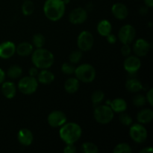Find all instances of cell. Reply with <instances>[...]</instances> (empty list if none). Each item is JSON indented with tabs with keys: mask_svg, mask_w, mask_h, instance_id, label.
Here are the masks:
<instances>
[{
	"mask_svg": "<svg viewBox=\"0 0 153 153\" xmlns=\"http://www.w3.org/2000/svg\"><path fill=\"white\" fill-rule=\"evenodd\" d=\"M16 53V45L11 41L3 42L0 44V58L9 59Z\"/></svg>",
	"mask_w": 153,
	"mask_h": 153,
	"instance_id": "14",
	"label": "cell"
},
{
	"mask_svg": "<svg viewBox=\"0 0 153 153\" xmlns=\"http://www.w3.org/2000/svg\"><path fill=\"white\" fill-rule=\"evenodd\" d=\"M146 102L149 104L150 106H153V89L150 88L149 91H147L146 95Z\"/></svg>",
	"mask_w": 153,
	"mask_h": 153,
	"instance_id": "36",
	"label": "cell"
},
{
	"mask_svg": "<svg viewBox=\"0 0 153 153\" xmlns=\"http://www.w3.org/2000/svg\"><path fill=\"white\" fill-rule=\"evenodd\" d=\"M141 67V61L137 56H127L123 63V67L126 71L130 75L136 74Z\"/></svg>",
	"mask_w": 153,
	"mask_h": 153,
	"instance_id": "11",
	"label": "cell"
},
{
	"mask_svg": "<svg viewBox=\"0 0 153 153\" xmlns=\"http://www.w3.org/2000/svg\"><path fill=\"white\" fill-rule=\"evenodd\" d=\"M126 88L131 93H138L143 89V85L137 78L131 77L126 82Z\"/></svg>",
	"mask_w": 153,
	"mask_h": 153,
	"instance_id": "21",
	"label": "cell"
},
{
	"mask_svg": "<svg viewBox=\"0 0 153 153\" xmlns=\"http://www.w3.org/2000/svg\"><path fill=\"white\" fill-rule=\"evenodd\" d=\"M36 79L39 83L43 85H49L55 80V75L48 69H43L39 72Z\"/></svg>",
	"mask_w": 153,
	"mask_h": 153,
	"instance_id": "17",
	"label": "cell"
},
{
	"mask_svg": "<svg viewBox=\"0 0 153 153\" xmlns=\"http://www.w3.org/2000/svg\"><path fill=\"white\" fill-rule=\"evenodd\" d=\"M39 82L37 79L32 76H24L19 81L17 88L24 95H31L36 92L38 88Z\"/></svg>",
	"mask_w": 153,
	"mask_h": 153,
	"instance_id": "6",
	"label": "cell"
},
{
	"mask_svg": "<svg viewBox=\"0 0 153 153\" xmlns=\"http://www.w3.org/2000/svg\"><path fill=\"white\" fill-rule=\"evenodd\" d=\"M22 74V67L19 65H12L7 70V76L11 79H16L20 77Z\"/></svg>",
	"mask_w": 153,
	"mask_h": 153,
	"instance_id": "25",
	"label": "cell"
},
{
	"mask_svg": "<svg viewBox=\"0 0 153 153\" xmlns=\"http://www.w3.org/2000/svg\"><path fill=\"white\" fill-rule=\"evenodd\" d=\"M82 55H83V54L81 50H79H79H74L69 55V61L73 64H78L82 60Z\"/></svg>",
	"mask_w": 153,
	"mask_h": 153,
	"instance_id": "31",
	"label": "cell"
},
{
	"mask_svg": "<svg viewBox=\"0 0 153 153\" xmlns=\"http://www.w3.org/2000/svg\"><path fill=\"white\" fill-rule=\"evenodd\" d=\"M17 139L19 143L24 146H28L33 143L34 135L31 130L28 128H21L17 134Z\"/></svg>",
	"mask_w": 153,
	"mask_h": 153,
	"instance_id": "15",
	"label": "cell"
},
{
	"mask_svg": "<svg viewBox=\"0 0 153 153\" xmlns=\"http://www.w3.org/2000/svg\"><path fill=\"white\" fill-rule=\"evenodd\" d=\"M121 54H122L123 56L127 57L128 55H130L131 52V49L130 47L129 44H123V46L121 47L120 49Z\"/></svg>",
	"mask_w": 153,
	"mask_h": 153,
	"instance_id": "35",
	"label": "cell"
},
{
	"mask_svg": "<svg viewBox=\"0 0 153 153\" xmlns=\"http://www.w3.org/2000/svg\"><path fill=\"white\" fill-rule=\"evenodd\" d=\"M104 99V92L102 91H100V90H97V91H95L94 92H93L92 95H91V101H92V103L95 106L100 105L103 101Z\"/></svg>",
	"mask_w": 153,
	"mask_h": 153,
	"instance_id": "29",
	"label": "cell"
},
{
	"mask_svg": "<svg viewBox=\"0 0 153 153\" xmlns=\"http://www.w3.org/2000/svg\"><path fill=\"white\" fill-rule=\"evenodd\" d=\"M88 19V11L83 7H76L72 10L69 15V20L72 24L80 25Z\"/></svg>",
	"mask_w": 153,
	"mask_h": 153,
	"instance_id": "12",
	"label": "cell"
},
{
	"mask_svg": "<svg viewBox=\"0 0 153 153\" xmlns=\"http://www.w3.org/2000/svg\"><path fill=\"white\" fill-rule=\"evenodd\" d=\"M151 49V44L146 40L140 38L135 41L133 46V52L137 57L146 56Z\"/></svg>",
	"mask_w": 153,
	"mask_h": 153,
	"instance_id": "13",
	"label": "cell"
},
{
	"mask_svg": "<svg viewBox=\"0 0 153 153\" xmlns=\"http://www.w3.org/2000/svg\"><path fill=\"white\" fill-rule=\"evenodd\" d=\"M94 43V37L88 31H83L79 34L77 45L79 50L82 52H88L92 49Z\"/></svg>",
	"mask_w": 153,
	"mask_h": 153,
	"instance_id": "8",
	"label": "cell"
},
{
	"mask_svg": "<svg viewBox=\"0 0 153 153\" xmlns=\"http://www.w3.org/2000/svg\"><path fill=\"white\" fill-rule=\"evenodd\" d=\"M1 93L5 98L13 99L16 94V86L13 82H5L1 84Z\"/></svg>",
	"mask_w": 153,
	"mask_h": 153,
	"instance_id": "18",
	"label": "cell"
},
{
	"mask_svg": "<svg viewBox=\"0 0 153 153\" xmlns=\"http://www.w3.org/2000/svg\"><path fill=\"white\" fill-rule=\"evenodd\" d=\"M132 149L131 146L126 143H118L114 148V153H131Z\"/></svg>",
	"mask_w": 153,
	"mask_h": 153,
	"instance_id": "30",
	"label": "cell"
},
{
	"mask_svg": "<svg viewBox=\"0 0 153 153\" xmlns=\"http://www.w3.org/2000/svg\"><path fill=\"white\" fill-rule=\"evenodd\" d=\"M31 62L40 70L49 69L55 62L53 53L44 48H38L31 53Z\"/></svg>",
	"mask_w": 153,
	"mask_h": 153,
	"instance_id": "3",
	"label": "cell"
},
{
	"mask_svg": "<svg viewBox=\"0 0 153 153\" xmlns=\"http://www.w3.org/2000/svg\"><path fill=\"white\" fill-rule=\"evenodd\" d=\"M80 87V82L76 77H71L67 79L64 83V89L66 92L70 94L77 92Z\"/></svg>",
	"mask_w": 153,
	"mask_h": 153,
	"instance_id": "23",
	"label": "cell"
},
{
	"mask_svg": "<svg viewBox=\"0 0 153 153\" xmlns=\"http://www.w3.org/2000/svg\"><path fill=\"white\" fill-rule=\"evenodd\" d=\"M81 149L84 153H97L99 148L95 143L92 142H85L82 144Z\"/></svg>",
	"mask_w": 153,
	"mask_h": 153,
	"instance_id": "27",
	"label": "cell"
},
{
	"mask_svg": "<svg viewBox=\"0 0 153 153\" xmlns=\"http://www.w3.org/2000/svg\"><path fill=\"white\" fill-rule=\"evenodd\" d=\"M46 43V38L44 36L40 33H37L34 34L32 37V43L33 46L38 49V48H42L44 46Z\"/></svg>",
	"mask_w": 153,
	"mask_h": 153,
	"instance_id": "28",
	"label": "cell"
},
{
	"mask_svg": "<svg viewBox=\"0 0 153 153\" xmlns=\"http://www.w3.org/2000/svg\"><path fill=\"white\" fill-rule=\"evenodd\" d=\"M63 1H64V4H68V3H70V0H63Z\"/></svg>",
	"mask_w": 153,
	"mask_h": 153,
	"instance_id": "44",
	"label": "cell"
},
{
	"mask_svg": "<svg viewBox=\"0 0 153 153\" xmlns=\"http://www.w3.org/2000/svg\"><path fill=\"white\" fill-rule=\"evenodd\" d=\"M119 119L121 124L126 126H130L133 123V120L129 114H128L124 113V112L120 113Z\"/></svg>",
	"mask_w": 153,
	"mask_h": 153,
	"instance_id": "33",
	"label": "cell"
},
{
	"mask_svg": "<svg viewBox=\"0 0 153 153\" xmlns=\"http://www.w3.org/2000/svg\"><path fill=\"white\" fill-rule=\"evenodd\" d=\"M110 107L113 110L114 112L116 113H123L126 111L127 107V102L123 98H116L111 101L110 102Z\"/></svg>",
	"mask_w": 153,
	"mask_h": 153,
	"instance_id": "19",
	"label": "cell"
},
{
	"mask_svg": "<svg viewBox=\"0 0 153 153\" xmlns=\"http://www.w3.org/2000/svg\"><path fill=\"white\" fill-rule=\"evenodd\" d=\"M34 49L31 43L28 42H22L16 46V52L17 55L22 57H26L31 55Z\"/></svg>",
	"mask_w": 153,
	"mask_h": 153,
	"instance_id": "22",
	"label": "cell"
},
{
	"mask_svg": "<svg viewBox=\"0 0 153 153\" xmlns=\"http://www.w3.org/2000/svg\"><path fill=\"white\" fill-rule=\"evenodd\" d=\"M106 38H107L108 43H110V44H114L116 43L117 38V36L114 34H109L108 35L106 36Z\"/></svg>",
	"mask_w": 153,
	"mask_h": 153,
	"instance_id": "38",
	"label": "cell"
},
{
	"mask_svg": "<svg viewBox=\"0 0 153 153\" xmlns=\"http://www.w3.org/2000/svg\"><path fill=\"white\" fill-rule=\"evenodd\" d=\"M82 127L76 123H65L59 130V136L66 144H74L81 138Z\"/></svg>",
	"mask_w": 153,
	"mask_h": 153,
	"instance_id": "1",
	"label": "cell"
},
{
	"mask_svg": "<svg viewBox=\"0 0 153 153\" xmlns=\"http://www.w3.org/2000/svg\"><path fill=\"white\" fill-rule=\"evenodd\" d=\"M23 1H25V0H23Z\"/></svg>",
	"mask_w": 153,
	"mask_h": 153,
	"instance_id": "45",
	"label": "cell"
},
{
	"mask_svg": "<svg viewBox=\"0 0 153 153\" xmlns=\"http://www.w3.org/2000/svg\"><path fill=\"white\" fill-rule=\"evenodd\" d=\"M75 70H76V67L73 66V64H70V63H64L61 66V71L66 75L74 74Z\"/></svg>",
	"mask_w": 153,
	"mask_h": 153,
	"instance_id": "34",
	"label": "cell"
},
{
	"mask_svg": "<svg viewBox=\"0 0 153 153\" xmlns=\"http://www.w3.org/2000/svg\"><path fill=\"white\" fill-rule=\"evenodd\" d=\"M34 11V4L31 0H25L22 4V12L25 16H30Z\"/></svg>",
	"mask_w": 153,
	"mask_h": 153,
	"instance_id": "26",
	"label": "cell"
},
{
	"mask_svg": "<svg viewBox=\"0 0 153 153\" xmlns=\"http://www.w3.org/2000/svg\"><path fill=\"white\" fill-rule=\"evenodd\" d=\"M111 13L116 19L123 20L128 15V10L125 4L121 2L115 3L111 7Z\"/></svg>",
	"mask_w": 153,
	"mask_h": 153,
	"instance_id": "16",
	"label": "cell"
},
{
	"mask_svg": "<svg viewBox=\"0 0 153 153\" xmlns=\"http://www.w3.org/2000/svg\"><path fill=\"white\" fill-rule=\"evenodd\" d=\"M97 32L102 37H106L112 31V25L108 19H102L100 21L97 26Z\"/></svg>",
	"mask_w": 153,
	"mask_h": 153,
	"instance_id": "24",
	"label": "cell"
},
{
	"mask_svg": "<svg viewBox=\"0 0 153 153\" xmlns=\"http://www.w3.org/2000/svg\"><path fill=\"white\" fill-rule=\"evenodd\" d=\"M4 79H5V73L2 69L0 68V85L4 82Z\"/></svg>",
	"mask_w": 153,
	"mask_h": 153,
	"instance_id": "40",
	"label": "cell"
},
{
	"mask_svg": "<svg viewBox=\"0 0 153 153\" xmlns=\"http://www.w3.org/2000/svg\"><path fill=\"white\" fill-rule=\"evenodd\" d=\"M153 152V149L151 146H148V147H145L143 149H140V153H151Z\"/></svg>",
	"mask_w": 153,
	"mask_h": 153,
	"instance_id": "41",
	"label": "cell"
},
{
	"mask_svg": "<svg viewBox=\"0 0 153 153\" xmlns=\"http://www.w3.org/2000/svg\"><path fill=\"white\" fill-rule=\"evenodd\" d=\"M145 5L147 7H153V0H143Z\"/></svg>",
	"mask_w": 153,
	"mask_h": 153,
	"instance_id": "43",
	"label": "cell"
},
{
	"mask_svg": "<svg viewBox=\"0 0 153 153\" xmlns=\"http://www.w3.org/2000/svg\"><path fill=\"white\" fill-rule=\"evenodd\" d=\"M74 74L79 82L83 83H91L96 79L97 72L91 64H82L76 67Z\"/></svg>",
	"mask_w": 153,
	"mask_h": 153,
	"instance_id": "5",
	"label": "cell"
},
{
	"mask_svg": "<svg viewBox=\"0 0 153 153\" xmlns=\"http://www.w3.org/2000/svg\"><path fill=\"white\" fill-rule=\"evenodd\" d=\"M94 117L98 123L106 125L113 120L114 112L108 105H98L94 108Z\"/></svg>",
	"mask_w": 153,
	"mask_h": 153,
	"instance_id": "4",
	"label": "cell"
},
{
	"mask_svg": "<svg viewBox=\"0 0 153 153\" xmlns=\"http://www.w3.org/2000/svg\"><path fill=\"white\" fill-rule=\"evenodd\" d=\"M136 37V30L131 25L126 24L120 28L118 32V40L123 44H130Z\"/></svg>",
	"mask_w": 153,
	"mask_h": 153,
	"instance_id": "9",
	"label": "cell"
},
{
	"mask_svg": "<svg viewBox=\"0 0 153 153\" xmlns=\"http://www.w3.org/2000/svg\"><path fill=\"white\" fill-rule=\"evenodd\" d=\"M39 69L37 68L36 67H31L29 70V71H28V75H29L30 76H32V77H37V74H38L39 71H38Z\"/></svg>",
	"mask_w": 153,
	"mask_h": 153,
	"instance_id": "39",
	"label": "cell"
},
{
	"mask_svg": "<svg viewBox=\"0 0 153 153\" xmlns=\"http://www.w3.org/2000/svg\"><path fill=\"white\" fill-rule=\"evenodd\" d=\"M43 9V13L48 19L56 22L64 16L66 4L63 0H46Z\"/></svg>",
	"mask_w": 153,
	"mask_h": 153,
	"instance_id": "2",
	"label": "cell"
},
{
	"mask_svg": "<svg viewBox=\"0 0 153 153\" xmlns=\"http://www.w3.org/2000/svg\"><path fill=\"white\" fill-rule=\"evenodd\" d=\"M133 105L136 107H143L146 105V97H144L142 94H136L134 97H133L132 100Z\"/></svg>",
	"mask_w": 153,
	"mask_h": 153,
	"instance_id": "32",
	"label": "cell"
},
{
	"mask_svg": "<svg viewBox=\"0 0 153 153\" xmlns=\"http://www.w3.org/2000/svg\"><path fill=\"white\" fill-rule=\"evenodd\" d=\"M129 136L131 140L137 143H143L148 137L147 130L143 124L132 123L130 126Z\"/></svg>",
	"mask_w": 153,
	"mask_h": 153,
	"instance_id": "7",
	"label": "cell"
},
{
	"mask_svg": "<svg viewBox=\"0 0 153 153\" xmlns=\"http://www.w3.org/2000/svg\"><path fill=\"white\" fill-rule=\"evenodd\" d=\"M67 118L61 111H53L47 117L48 124L52 128H58L67 123Z\"/></svg>",
	"mask_w": 153,
	"mask_h": 153,
	"instance_id": "10",
	"label": "cell"
},
{
	"mask_svg": "<svg viewBox=\"0 0 153 153\" xmlns=\"http://www.w3.org/2000/svg\"><path fill=\"white\" fill-rule=\"evenodd\" d=\"M137 120L139 123L148 124L153 120V111L150 108H145L140 111L137 114Z\"/></svg>",
	"mask_w": 153,
	"mask_h": 153,
	"instance_id": "20",
	"label": "cell"
},
{
	"mask_svg": "<svg viewBox=\"0 0 153 153\" xmlns=\"http://www.w3.org/2000/svg\"><path fill=\"white\" fill-rule=\"evenodd\" d=\"M139 13L141 15H145L148 13V7L146 6V7H141L139 9Z\"/></svg>",
	"mask_w": 153,
	"mask_h": 153,
	"instance_id": "42",
	"label": "cell"
},
{
	"mask_svg": "<svg viewBox=\"0 0 153 153\" xmlns=\"http://www.w3.org/2000/svg\"><path fill=\"white\" fill-rule=\"evenodd\" d=\"M63 152L64 153H75L76 152V147L74 144H67Z\"/></svg>",
	"mask_w": 153,
	"mask_h": 153,
	"instance_id": "37",
	"label": "cell"
}]
</instances>
